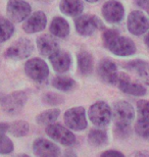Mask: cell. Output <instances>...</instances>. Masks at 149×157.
Returning <instances> with one entry per match:
<instances>
[{
  "label": "cell",
  "mask_w": 149,
  "mask_h": 157,
  "mask_svg": "<svg viewBox=\"0 0 149 157\" xmlns=\"http://www.w3.org/2000/svg\"><path fill=\"white\" fill-rule=\"evenodd\" d=\"M102 42L105 48L116 56H131L136 53V45L133 40L120 36L116 30H106L102 35Z\"/></svg>",
  "instance_id": "cell-1"
},
{
  "label": "cell",
  "mask_w": 149,
  "mask_h": 157,
  "mask_svg": "<svg viewBox=\"0 0 149 157\" xmlns=\"http://www.w3.org/2000/svg\"><path fill=\"white\" fill-rule=\"evenodd\" d=\"M88 115H89V119L94 125L98 128H105L112 121V111L107 103L99 101L90 106Z\"/></svg>",
  "instance_id": "cell-2"
},
{
  "label": "cell",
  "mask_w": 149,
  "mask_h": 157,
  "mask_svg": "<svg viewBox=\"0 0 149 157\" xmlns=\"http://www.w3.org/2000/svg\"><path fill=\"white\" fill-rule=\"evenodd\" d=\"M28 95L24 91H17L4 96L1 103L2 109L9 115H17L21 113L27 103Z\"/></svg>",
  "instance_id": "cell-3"
},
{
  "label": "cell",
  "mask_w": 149,
  "mask_h": 157,
  "mask_svg": "<svg viewBox=\"0 0 149 157\" xmlns=\"http://www.w3.org/2000/svg\"><path fill=\"white\" fill-rule=\"evenodd\" d=\"M32 7L24 0H9L6 5V14L12 23H22L31 14Z\"/></svg>",
  "instance_id": "cell-4"
},
{
  "label": "cell",
  "mask_w": 149,
  "mask_h": 157,
  "mask_svg": "<svg viewBox=\"0 0 149 157\" xmlns=\"http://www.w3.org/2000/svg\"><path fill=\"white\" fill-rule=\"evenodd\" d=\"M65 125L72 131H83L87 128V118L85 108L82 106L69 108L63 115Z\"/></svg>",
  "instance_id": "cell-5"
},
{
  "label": "cell",
  "mask_w": 149,
  "mask_h": 157,
  "mask_svg": "<svg viewBox=\"0 0 149 157\" xmlns=\"http://www.w3.org/2000/svg\"><path fill=\"white\" fill-rule=\"evenodd\" d=\"M25 73L31 80L41 83L48 78L49 68L43 59L35 57L29 59L25 63Z\"/></svg>",
  "instance_id": "cell-6"
},
{
  "label": "cell",
  "mask_w": 149,
  "mask_h": 157,
  "mask_svg": "<svg viewBox=\"0 0 149 157\" xmlns=\"http://www.w3.org/2000/svg\"><path fill=\"white\" fill-rule=\"evenodd\" d=\"M34 50V45L32 41L28 38H21L17 40L14 44L6 49L4 56L9 59H15V60H22L32 54Z\"/></svg>",
  "instance_id": "cell-7"
},
{
  "label": "cell",
  "mask_w": 149,
  "mask_h": 157,
  "mask_svg": "<svg viewBox=\"0 0 149 157\" xmlns=\"http://www.w3.org/2000/svg\"><path fill=\"white\" fill-rule=\"evenodd\" d=\"M46 134L49 138L63 146H73L76 143V136L73 134L71 128L63 127L58 124H51L47 125Z\"/></svg>",
  "instance_id": "cell-8"
},
{
  "label": "cell",
  "mask_w": 149,
  "mask_h": 157,
  "mask_svg": "<svg viewBox=\"0 0 149 157\" xmlns=\"http://www.w3.org/2000/svg\"><path fill=\"white\" fill-rule=\"evenodd\" d=\"M75 28L79 35L83 37L91 36L95 31L102 29L103 24L95 15H79L75 20Z\"/></svg>",
  "instance_id": "cell-9"
},
{
  "label": "cell",
  "mask_w": 149,
  "mask_h": 157,
  "mask_svg": "<svg viewBox=\"0 0 149 157\" xmlns=\"http://www.w3.org/2000/svg\"><path fill=\"white\" fill-rule=\"evenodd\" d=\"M129 32L132 35H143L149 30V18L145 13L140 10H134L130 12L127 21Z\"/></svg>",
  "instance_id": "cell-10"
},
{
  "label": "cell",
  "mask_w": 149,
  "mask_h": 157,
  "mask_svg": "<svg viewBox=\"0 0 149 157\" xmlns=\"http://www.w3.org/2000/svg\"><path fill=\"white\" fill-rule=\"evenodd\" d=\"M112 118L115 124H131L135 117L133 106L127 101H119L112 106Z\"/></svg>",
  "instance_id": "cell-11"
},
{
  "label": "cell",
  "mask_w": 149,
  "mask_h": 157,
  "mask_svg": "<svg viewBox=\"0 0 149 157\" xmlns=\"http://www.w3.org/2000/svg\"><path fill=\"white\" fill-rule=\"evenodd\" d=\"M116 86L122 92L132 96H144L147 90L143 85L137 82H133L128 75L125 73H119Z\"/></svg>",
  "instance_id": "cell-12"
},
{
  "label": "cell",
  "mask_w": 149,
  "mask_h": 157,
  "mask_svg": "<svg viewBox=\"0 0 149 157\" xmlns=\"http://www.w3.org/2000/svg\"><path fill=\"white\" fill-rule=\"evenodd\" d=\"M103 18L109 24H118L122 21L125 14V8L118 0H108L102 5Z\"/></svg>",
  "instance_id": "cell-13"
},
{
  "label": "cell",
  "mask_w": 149,
  "mask_h": 157,
  "mask_svg": "<svg viewBox=\"0 0 149 157\" xmlns=\"http://www.w3.org/2000/svg\"><path fill=\"white\" fill-rule=\"evenodd\" d=\"M98 76L103 83L107 85H116L119 71L116 63L108 58H104L98 63L97 67Z\"/></svg>",
  "instance_id": "cell-14"
},
{
  "label": "cell",
  "mask_w": 149,
  "mask_h": 157,
  "mask_svg": "<svg viewBox=\"0 0 149 157\" xmlns=\"http://www.w3.org/2000/svg\"><path fill=\"white\" fill-rule=\"evenodd\" d=\"M47 25L46 14L43 11H36L28 17L25 21L23 29L28 34L39 33L45 29Z\"/></svg>",
  "instance_id": "cell-15"
},
{
  "label": "cell",
  "mask_w": 149,
  "mask_h": 157,
  "mask_svg": "<svg viewBox=\"0 0 149 157\" xmlns=\"http://www.w3.org/2000/svg\"><path fill=\"white\" fill-rule=\"evenodd\" d=\"M34 154L40 157H56L60 155V149L56 144L40 138L33 144Z\"/></svg>",
  "instance_id": "cell-16"
},
{
  "label": "cell",
  "mask_w": 149,
  "mask_h": 157,
  "mask_svg": "<svg viewBox=\"0 0 149 157\" xmlns=\"http://www.w3.org/2000/svg\"><path fill=\"white\" fill-rule=\"evenodd\" d=\"M49 60L53 70L56 73L59 74L66 73L69 70V67H71V63H72L71 55L66 51H63V50L57 49L55 52H53L49 56Z\"/></svg>",
  "instance_id": "cell-17"
},
{
  "label": "cell",
  "mask_w": 149,
  "mask_h": 157,
  "mask_svg": "<svg viewBox=\"0 0 149 157\" xmlns=\"http://www.w3.org/2000/svg\"><path fill=\"white\" fill-rule=\"evenodd\" d=\"M37 48L39 50V53L43 56H49L55 52L58 48V43L53 37L47 35H41L37 38L36 41Z\"/></svg>",
  "instance_id": "cell-18"
},
{
  "label": "cell",
  "mask_w": 149,
  "mask_h": 157,
  "mask_svg": "<svg viewBox=\"0 0 149 157\" xmlns=\"http://www.w3.org/2000/svg\"><path fill=\"white\" fill-rule=\"evenodd\" d=\"M59 9L68 17H77L83 12L84 4L82 0H61L59 3Z\"/></svg>",
  "instance_id": "cell-19"
},
{
  "label": "cell",
  "mask_w": 149,
  "mask_h": 157,
  "mask_svg": "<svg viewBox=\"0 0 149 157\" xmlns=\"http://www.w3.org/2000/svg\"><path fill=\"white\" fill-rule=\"evenodd\" d=\"M77 62L79 71L83 76H89L94 68V58L91 53L87 51H80L77 54Z\"/></svg>",
  "instance_id": "cell-20"
},
{
  "label": "cell",
  "mask_w": 149,
  "mask_h": 157,
  "mask_svg": "<svg viewBox=\"0 0 149 157\" xmlns=\"http://www.w3.org/2000/svg\"><path fill=\"white\" fill-rule=\"evenodd\" d=\"M50 33L57 38H65L69 34V25L68 21L60 17H53L50 23Z\"/></svg>",
  "instance_id": "cell-21"
},
{
  "label": "cell",
  "mask_w": 149,
  "mask_h": 157,
  "mask_svg": "<svg viewBox=\"0 0 149 157\" xmlns=\"http://www.w3.org/2000/svg\"><path fill=\"white\" fill-rule=\"evenodd\" d=\"M51 85L56 90L63 91V92H71L76 88L77 83L72 78L58 76L52 78Z\"/></svg>",
  "instance_id": "cell-22"
},
{
  "label": "cell",
  "mask_w": 149,
  "mask_h": 157,
  "mask_svg": "<svg viewBox=\"0 0 149 157\" xmlns=\"http://www.w3.org/2000/svg\"><path fill=\"white\" fill-rule=\"evenodd\" d=\"M88 141L94 147H102L107 144L108 137L105 131L101 128H93L88 134Z\"/></svg>",
  "instance_id": "cell-23"
},
{
  "label": "cell",
  "mask_w": 149,
  "mask_h": 157,
  "mask_svg": "<svg viewBox=\"0 0 149 157\" xmlns=\"http://www.w3.org/2000/svg\"><path fill=\"white\" fill-rule=\"evenodd\" d=\"M125 67L127 70L132 71L134 73L138 74L139 76L143 78H147L148 73H149V63L147 61L141 60V59H137V60L130 61L128 63L125 64Z\"/></svg>",
  "instance_id": "cell-24"
},
{
  "label": "cell",
  "mask_w": 149,
  "mask_h": 157,
  "mask_svg": "<svg viewBox=\"0 0 149 157\" xmlns=\"http://www.w3.org/2000/svg\"><path fill=\"white\" fill-rule=\"evenodd\" d=\"M59 114H60V110L58 108L48 109V110H45V111L41 112L40 114H38L36 117V121L38 124L49 125L53 124V122L58 118Z\"/></svg>",
  "instance_id": "cell-25"
},
{
  "label": "cell",
  "mask_w": 149,
  "mask_h": 157,
  "mask_svg": "<svg viewBox=\"0 0 149 157\" xmlns=\"http://www.w3.org/2000/svg\"><path fill=\"white\" fill-rule=\"evenodd\" d=\"M30 131V124L25 121H15L9 124L8 132L14 137L27 136Z\"/></svg>",
  "instance_id": "cell-26"
},
{
  "label": "cell",
  "mask_w": 149,
  "mask_h": 157,
  "mask_svg": "<svg viewBox=\"0 0 149 157\" xmlns=\"http://www.w3.org/2000/svg\"><path fill=\"white\" fill-rule=\"evenodd\" d=\"M14 33V27L11 21L0 17V43L7 41Z\"/></svg>",
  "instance_id": "cell-27"
},
{
  "label": "cell",
  "mask_w": 149,
  "mask_h": 157,
  "mask_svg": "<svg viewBox=\"0 0 149 157\" xmlns=\"http://www.w3.org/2000/svg\"><path fill=\"white\" fill-rule=\"evenodd\" d=\"M135 132L139 137L149 140V121L138 119L135 124Z\"/></svg>",
  "instance_id": "cell-28"
},
{
  "label": "cell",
  "mask_w": 149,
  "mask_h": 157,
  "mask_svg": "<svg viewBox=\"0 0 149 157\" xmlns=\"http://www.w3.org/2000/svg\"><path fill=\"white\" fill-rule=\"evenodd\" d=\"M42 100L45 104L52 105V106L61 104V103L65 101V100H63V97L61 95H59L57 93H52V92H48V93L44 94L42 97Z\"/></svg>",
  "instance_id": "cell-29"
},
{
  "label": "cell",
  "mask_w": 149,
  "mask_h": 157,
  "mask_svg": "<svg viewBox=\"0 0 149 157\" xmlns=\"http://www.w3.org/2000/svg\"><path fill=\"white\" fill-rule=\"evenodd\" d=\"M138 119L149 121V101L147 100H139L137 102Z\"/></svg>",
  "instance_id": "cell-30"
},
{
  "label": "cell",
  "mask_w": 149,
  "mask_h": 157,
  "mask_svg": "<svg viewBox=\"0 0 149 157\" xmlns=\"http://www.w3.org/2000/svg\"><path fill=\"white\" fill-rule=\"evenodd\" d=\"M14 151V143L5 135L0 136V154H9Z\"/></svg>",
  "instance_id": "cell-31"
},
{
  "label": "cell",
  "mask_w": 149,
  "mask_h": 157,
  "mask_svg": "<svg viewBox=\"0 0 149 157\" xmlns=\"http://www.w3.org/2000/svg\"><path fill=\"white\" fill-rule=\"evenodd\" d=\"M115 135L119 139H127L131 135V124H115Z\"/></svg>",
  "instance_id": "cell-32"
},
{
  "label": "cell",
  "mask_w": 149,
  "mask_h": 157,
  "mask_svg": "<svg viewBox=\"0 0 149 157\" xmlns=\"http://www.w3.org/2000/svg\"><path fill=\"white\" fill-rule=\"evenodd\" d=\"M109 155H115V156H124V154L120 151H116V150H107L101 153V156H109Z\"/></svg>",
  "instance_id": "cell-33"
},
{
  "label": "cell",
  "mask_w": 149,
  "mask_h": 157,
  "mask_svg": "<svg viewBox=\"0 0 149 157\" xmlns=\"http://www.w3.org/2000/svg\"><path fill=\"white\" fill-rule=\"evenodd\" d=\"M135 3H136V5L139 6L140 8L146 9V7L149 4V0H135Z\"/></svg>",
  "instance_id": "cell-34"
},
{
  "label": "cell",
  "mask_w": 149,
  "mask_h": 157,
  "mask_svg": "<svg viewBox=\"0 0 149 157\" xmlns=\"http://www.w3.org/2000/svg\"><path fill=\"white\" fill-rule=\"evenodd\" d=\"M8 128H9L8 124H6V122H0V136L4 135L6 132H8Z\"/></svg>",
  "instance_id": "cell-35"
},
{
  "label": "cell",
  "mask_w": 149,
  "mask_h": 157,
  "mask_svg": "<svg viewBox=\"0 0 149 157\" xmlns=\"http://www.w3.org/2000/svg\"><path fill=\"white\" fill-rule=\"evenodd\" d=\"M134 155H136V156H149V153H146V152H136V153H134Z\"/></svg>",
  "instance_id": "cell-36"
},
{
  "label": "cell",
  "mask_w": 149,
  "mask_h": 157,
  "mask_svg": "<svg viewBox=\"0 0 149 157\" xmlns=\"http://www.w3.org/2000/svg\"><path fill=\"white\" fill-rule=\"evenodd\" d=\"M144 41H145V44H146L147 48L149 49V33L147 34L146 36H145V39H144Z\"/></svg>",
  "instance_id": "cell-37"
},
{
  "label": "cell",
  "mask_w": 149,
  "mask_h": 157,
  "mask_svg": "<svg viewBox=\"0 0 149 157\" xmlns=\"http://www.w3.org/2000/svg\"><path fill=\"white\" fill-rule=\"evenodd\" d=\"M3 99H4V95H3L1 92H0V103H2Z\"/></svg>",
  "instance_id": "cell-38"
},
{
  "label": "cell",
  "mask_w": 149,
  "mask_h": 157,
  "mask_svg": "<svg viewBox=\"0 0 149 157\" xmlns=\"http://www.w3.org/2000/svg\"><path fill=\"white\" fill-rule=\"evenodd\" d=\"M87 2H90V3H95V2H97L98 0H86Z\"/></svg>",
  "instance_id": "cell-39"
},
{
  "label": "cell",
  "mask_w": 149,
  "mask_h": 157,
  "mask_svg": "<svg viewBox=\"0 0 149 157\" xmlns=\"http://www.w3.org/2000/svg\"><path fill=\"white\" fill-rule=\"evenodd\" d=\"M145 10L147 11V13H148V15H149V4H148V6L146 7V9H145Z\"/></svg>",
  "instance_id": "cell-40"
}]
</instances>
